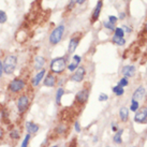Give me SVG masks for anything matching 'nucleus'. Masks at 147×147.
Here are the masks:
<instances>
[{"instance_id": "nucleus-23", "label": "nucleus", "mask_w": 147, "mask_h": 147, "mask_svg": "<svg viewBox=\"0 0 147 147\" xmlns=\"http://www.w3.org/2000/svg\"><path fill=\"white\" fill-rule=\"evenodd\" d=\"M113 92L116 93V96H122L124 92H125V90H124V88L120 87V86H115L113 88Z\"/></svg>"}, {"instance_id": "nucleus-18", "label": "nucleus", "mask_w": 147, "mask_h": 147, "mask_svg": "<svg viewBox=\"0 0 147 147\" xmlns=\"http://www.w3.org/2000/svg\"><path fill=\"white\" fill-rule=\"evenodd\" d=\"M119 116H120V119L126 122L128 120V117H129V110L127 108H121L120 111H119Z\"/></svg>"}, {"instance_id": "nucleus-29", "label": "nucleus", "mask_w": 147, "mask_h": 147, "mask_svg": "<svg viewBox=\"0 0 147 147\" xmlns=\"http://www.w3.org/2000/svg\"><path fill=\"white\" fill-rule=\"evenodd\" d=\"M1 117H2V119L4 120V122H8V120H9V113L3 110V111L1 112Z\"/></svg>"}, {"instance_id": "nucleus-27", "label": "nucleus", "mask_w": 147, "mask_h": 147, "mask_svg": "<svg viewBox=\"0 0 147 147\" xmlns=\"http://www.w3.org/2000/svg\"><path fill=\"white\" fill-rule=\"evenodd\" d=\"M138 109V101H134L132 100V103H131V106H130V110L132 112H136Z\"/></svg>"}, {"instance_id": "nucleus-43", "label": "nucleus", "mask_w": 147, "mask_h": 147, "mask_svg": "<svg viewBox=\"0 0 147 147\" xmlns=\"http://www.w3.org/2000/svg\"><path fill=\"white\" fill-rule=\"evenodd\" d=\"M146 29H147V25H146Z\"/></svg>"}, {"instance_id": "nucleus-8", "label": "nucleus", "mask_w": 147, "mask_h": 147, "mask_svg": "<svg viewBox=\"0 0 147 147\" xmlns=\"http://www.w3.org/2000/svg\"><path fill=\"white\" fill-rule=\"evenodd\" d=\"M45 73H46V70L45 69H42L41 70L38 74L31 79V85L34 86V87H37L40 83H41V81L43 79V77H44V75H45Z\"/></svg>"}, {"instance_id": "nucleus-19", "label": "nucleus", "mask_w": 147, "mask_h": 147, "mask_svg": "<svg viewBox=\"0 0 147 147\" xmlns=\"http://www.w3.org/2000/svg\"><path fill=\"white\" fill-rule=\"evenodd\" d=\"M64 93V89L62 87L57 89V92H56V103L57 104H60V101H61V98Z\"/></svg>"}, {"instance_id": "nucleus-15", "label": "nucleus", "mask_w": 147, "mask_h": 147, "mask_svg": "<svg viewBox=\"0 0 147 147\" xmlns=\"http://www.w3.org/2000/svg\"><path fill=\"white\" fill-rule=\"evenodd\" d=\"M56 84V77L52 74H48L45 78H44V82H43V85L46 86V87H54Z\"/></svg>"}, {"instance_id": "nucleus-11", "label": "nucleus", "mask_w": 147, "mask_h": 147, "mask_svg": "<svg viewBox=\"0 0 147 147\" xmlns=\"http://www.w3.org/2000/svg\"><path fill=\"white\" fill-rule=\"evenodd\" d=\"M101 9H102V0H99L93 10V13H92V16H91V22H96L98 18H99V15H100V12H101Z\"/></svg>"}, {"instance_id": "nucleus-10", "label": "nucleus", "mask_w": 147, "mask_h": 147, "mask_svg": "<svg viewBox=\"0 0 147 147\" xmlns=\"http://www.w3.org/2000/svg\"><path fill=\"white\" fill-rule=\"evenodd\" d=\"M147 119V109L144 108L141 110V112H138L135 114L134 116V120L136 122H144Z\"/></svg>"}, {"instance_id": "nucleus-12", "label": "nucleus", "mask_w": 147, "mask_h": 147, "mask_svg": "<svg viewBox=\"0 0 147 147\" xmlns=\"http://www.w3.org/2000/svg\"><path fill=\"white\" fill-rule=\"evenodd\" d=\"M122 74L125 75V77H132L135 74V67L134 66H126L122 69Z\"/></svg>"}, {"instance_id": "nucleus-22", "label": "nucleus", "mask_w": 147, "mask_h": 147, "mask_svg": "<svg viewBox=\"0 0 147 147\" xmlns=\"http://www.w3.org/2000/svg\"><path fill=\"white\" fill-rule=\"evenodd\" d=\"M19 132L17 131L16 129H14V130H12V131L10 132V137L12 138V140H15V141H18L19 140Z\"/></svg>"}, {"instance_id": "nucleus-31", "label": "nucleus", "mask_w": 147, "mask_h": 147, "mask_svg": "<svg viewBox=\"0 0 147 147\" xmlns=\"http://www.w3.org/2000/svg\"><path fill=\"white\" fill-rule=\"evenodd\" d=\"M108 99H109V97H108V95H105V93H101L99 96V101H106Z\"/></svg>"}, {"instance_id": "nucleus-9", "label": "nucleus", "mask_w": 147, "mask_h": 147, "mask_svg": "<svg viewBox=\"0 0 147 147\" xmlns=\"http://www.w3.org/2000/svg\"><path fill=\"white\" fill-rule=\"evenodd\" d=\"M39 126L37 124H35L34 121H27L26 122V130H27V133L29 134H36L39 131Z\"/></svg>"}, {"instance_id": "nucleus-14", "label": "nucleus", "mask_w": 147, "mask_h": 147, "mask_svg": "<svg viewBox=\"0 0 147 147\" xmlns=\"http://www.w3.org/2000/svg\"><path fill=\"white\" fill-rule=\"evenodd\" d=\"M81 56H78V55H74L73 56V60H72V62L69 64V71H74V70H76L77 68H78V63L81 62Z\"/></svg>"}, {"instance_id": "nucleus-13", "label": "nucleus", "mask_w": 147, "mask_h": 147, "mask_svg": "<svg viewBox=\"0 0 147 147\" xmlns=\"http://www.w3.org/2000/svg\"><path fill=\"white\" fill-rule=\"evenodd\" d=\"M144 95H145V88H144L143 86H140V87H138L136 90L134 91V93H133V96H132V100H134V101L141 100L142 98L144 97Z\"/></svg>"}, {"instance_id": "nucleus-16", "label": "nucleus", "mask_w": 147, "mask_h": 147, "mask_svg": "<svg viewBox=\"0 0 147 147\" xmlns=\"http://www.w3.org/2000/svg\"><path fill=\"white\" fill-rule=\"evenodd\" d=\"M44 64H45V58H43L42 56H38V57H36V58H35L34 66H35L36 70H41L43 68Z\"/></svg>"}, {"instance_id": "nucleus-38", "label": "nucleus", "mask_w": 147, "mask_h": 147, "mask_svg": "<svg viewBox=\"0 0 147 147\" xmlns=\"http://www.w3.org/2000/svg\"><path fill=\"white\" fill-rule=\"evenodd\" d=\"M121 28H122V30L126 31V32H131V29H130L129 27H127V26H122Z\"/></svg>"}, {"instance_id": "nucleus-42", "label": "nucleus", "mask_w": 147, "mask_h": 147, "mask_svg": "<svg viewBox=\"0 0 147 147\" xmlns=\"http://www.w3.org/2000/svg\"><path fill=\"white\" fill-rule=\"evenodd\" d=\"M51 147H58V145H54V146H51Z\"/></svg>"}, {"instance_id": "nucleus-34", "label": "nucleus", "mask_w": 147, "mask_h": 147, "mask_svg": "<svg viewBox=\"0 0 147 147\" xmlns=\"http://www.w3.org/2000/svg\"><path fill=\"white\" fill-rule=\"evenodd\" d=\"M74 128H75V131H76L77 133H79V132H81V125H79V122H78V121H76V122H75Z\"/></svg>"}, {"instance_id": "nucleus-35", "label": "nucleus", "mask_w": 147, "mask_h": 147, "mask_svg": "<svg viewBox=\"0 0 147 147\" xmlns=\"http://www.w3.org/2000/svg\"><path fill=\"white\" fill-rule=\"evenodd\" d=\"M2 74H3V62L0 60V77L2 76Z\"/></svg>"}, {"instance_id": "nucleus-39", "label": "nucleus", "mask_w": 147, "mask_h": 147, "mask_svg": "<svg viewBox=\"0 0 147 147\" xmlns=\"http://www.w3.org/2000/svg\"><path fill=\"white\" fill-rule=\"evenodd\" d=\"M85 1H86V0H77V2H76V3H77V4H83Z\"/></svg>"}, {"instance_id": "nucleus-28", "label": "nucleus", "mask_w": 147, "mask_h": 147, "mask_svg": "<svg viewBox=\"0 0 147 147\" xmlns=\"http://www.w3.org/2000/svg\"><path fill=\"white\" fill-rule=\"evenodd\" d=\"M6 14H5V12H3V11H1L0 10V23L1 24H3V23H5L6 22Z\"/></svg>"}, {"instance_id": "nucleus-32", "label": "nucleus", "mask_w": 147, "mask_h": 147, "mask_svg": "<svg viewBox=\"0 0 147 147\" xmlns=\"http://www.w3.org/2000/svg\"><path fill=\"white\" fill-rule=\"evenodd\" d=\"M109 22L112 23V24H115L117 22V17L116 16H114V15H110L109 16Z\"/></svg>"}, {"instance_id": "nucleus-30", "label": "nucleus", "mask_w": 147, "mask_h": 147, "mask_svg": "<svg viewBox=\"0 0 147 147\" xmlns=\"http://www.w3.org/2000/svg\"><path fill=\"white\" fill-rule=\"evenodd\" d=\"M104 26L106 27L108 29H110V30H115V26H114V24H112L110 22H104Z\"/></svg>"}, {"instance_id": "nucleus-24", "label": "nucleus", "mask_w": 147, "mask_h": 147, "mask_svg": "<svg viewBox=\"0 0 147 147\" xmlns=\"http://www.w3.org/2000/svg\"><path fill=\"white\" fill-rule=\"evenodd\" d=\"M115 36H116V37H119V38H124V36H125V31L122 30L121 27H117V28H115Z\"/></svg>"}, {"instance_id": "nucleus-3", "label": "nucleus", "mask_w": 147, "mask_h": 147, "mask_svg": "<svg viewBox=\"0 0 147 147\" xmlns=\"http://www.w3.org/2000/svg\"><path fill=\"white\" fill-rule=\"evenodd\" d=\"M26 87V82L22 78H14L9 84V90L13 93L21 92L24 88Z\"/></svg>"}, {"instance_id": "nucleus-7", "label": "nucleus", "mask_w": 147, "mask_h": 147, "mask_svg": "<svg viewBox=\"0 0 147 147\" xmlns=\"http://www.w3.org/2000/svg\"><path fill=\"white\" fill-rule=\"evenodd\" d=\"M75 100L81 103V104H84L86 103V101L88 100V91L86 89H83V90H81L76 93V97H75Z\"/></svg>"}, {"instance_id": "nucleus-37", "label": "nucleus", "mask_w": 147, "mask_h": 147, "mask_svg": "<svg viewBox=\"0 0 147 147\" xmlns=\"http://www.w3.org/2000/svg\"><path fill=\"white\" fill-rule=\"evenodd\" d=\"M63 129H64V128H63L62 126L58 127V128H57V133H63V131H64Z\"/></svg>"}, {"instance_id": "nucleus-40", "label": "nucleus", "mask_w": 147, "mask_h": 147, "mask_svg": "<svg viewBox=\"0 0 147 147\" xmlns=\"http://www.w3.org/2000/svg\"><path fill=\"white\" fill-rule=\"evenodd\" d=\"M124 17H125V13H120L119 18H120V19H124Z\"/></svg>"}, {"instance_id": "nucleus-33", "label": "nucleus", "mask_w": 147, "mask_h": 147, "mask_svg": "<svg viewBox=\"0 0 147 147\" xmlns=\"http://www.w3.org/2000/svg\"><path fill=\"white\" fill-rule=\"evenodd\" d=\"M76 2H77V0H70V3L68 4V10H71Z\"/></svg>"}, {"instance_id": "nucleus-20", "label": "nucleus", "mask_w": 147, "mask_h": 147, "mask_svg": "<svg viewBox=\"0 0 147 147\" xmlns=\"http://www.w3.org/2000/svg\"><path fill=\"white\" fill-rule=\"evenodd\" d=\"M122 132H124V130H119V131H117L116 132V134L114 135V137H113V141H114V143H116V144H120L121 142H122V140H121V134H122Z\"/></svg>"}, {"instance_id": "nucleus-21", "label": "nucleus", "mask_w": 147, "mask_h": 147, "mask_svg": "<svg viewBox=\"0 0 147 147\" xmlns=\"http://www.w3.org/2000/svg\"><path fill=\"white\" fill-rule=\"evenodd\" d=\"M112 41L115 44H117V45H119V46H121V45H124L125 43H126V40L124 39V38H119V37H116V36H114L113 37V39H112Z\"/></svg>"}, {"instance_id": "nucleus-2", "label": "nucleus", "mask_w": 147, "mask_h": 147, "mask_svg": "<svg viewBox=\"0 0 147 147\" xmlns=\"http://www.w3.org/2000/svg\"><path fill=\"white\" fill-rule=\"evenodd\" d=\"M67 67L66 63V59L64 58H56L51 62V70L53 73H56V74H60L64 71Z\"/></svg>"}, {"instance_id": "nucleus-1", "label": "nucleus", "mask_w": 147, "mask_h": 147, "mask_svg": "<svg viewBox=\"0 0 147 147\" xmlns=\"http://www.w3.org/2000/svg\"><path fill=\"white\" fill-rule=\"evenodd\" d=\"M16 66H17V58L14 55H9L5 57L3 60V73L5 74H12L15 71Z\"/></svg>"}, {"instance_id": "nucleus-36", "label": "nucleus", "mask_w": 147, "mask_h": 147, "mask_svg": "<svg viewBox=\"0 0 147 147\" xmlns=\"http://www.w3.org/2000/svg\"><path fill=\"white\" fill-rule=\"evenodd\" d=\"M3 137H4V130L2 128H0V141H1Z\"/></svg>"}, {"instance_id": "nucleus-5", "label": "nucleus", "mask_w": 147, "mask_h": 147, "mask_svg": "<svg viewBox=\"0 0 147 147\" xmlns=\"http://www.w3.org/2000/svg\"><path fill=\"white\" fill-rule=\"evenodd\" d=\"M29 104H30L29 97L27 95H21L17 100V111L21 114H24L28 110Z\"/></svg>"}, {"instance_id": "nucleus-41", "label": "nucleus", "mask_w": 147, "mask_h": 147, "mask_svg": "<svg viewBox=\"0 0 147 147\" xmlns=\"http://www.w3.org/2000/svg\"><path fill=\"white\" fill-rule=\"evenodd\" d=\"M112 131L116 132V131H117V127H116V126H113V127H112Z\"/></svg>"}, {"instance_id": "nucleus-25", "label": "nucleus", "mask_w": 147, "mask_h": 147, "mask_svg": "<svg viewBox=\"0 0 147 147\" xmlns=\"http://www.w3.org/2000/svg\"><path fill=\"white\" fill-rule=\"evenodd\" d=\"M30 136H31V134H29V133L26 134V136H25V138H24V141H23L21 147H28V144H29V141H30Z\"/></svg>"}, {"instance_id": "nucleus-6", "label": "nucleus", "mask_w": 147, "mask_h": 147, "mask_svg": "<svg viewBox=\"0 0 147 147\" xmlns=\"http://www.w3.org/2000/svg\"><path fill=\"white\" fill-rule=\"evenodd\" d=\"M85 73H86V71H85V69H84L83 67H78V68L76 69V71L74 72V74L72 75L71 79H72L73 82H77V83H79V82H82V81L84 79Z\"/></svg>"}, {"instance_id": "nucleus-26", "label": "nucleus", "mask_w": 147, "mask_h": 147, "mask_svg": "<svg viewBox=\"0 0 147 147\" xmlns=\"http://www.w3.org/2000/svg\"><path fill=\"white\" fill-rule=\"evenodd\" d=\"M129 84V82H128V78L127 77H124V78H120V81H119V84H118V86H120V87H126L127 85Z\"/></svg>"}, {"instance_id": "nucleus-17", "label": "nucleus", "mask_w": 147, "mask_h": 147, "mask_svg": "<svg viewBox=\"0 0 147 147\" xmlns=\"http://www.w3.org/2000/svg\"><path fill=\"white\" fill-rule=\"evenodd\" d=\"M78 42H79V40L77 38H72L70 40V42H69V47H68V50H69V53H74V51L76 50V47L78 45Z\"/></svg>"}, {"instance_id": "nucleus-4", "label": "nucleus", "mask_w": 147, "mask_h": 147, "mask_svg": "<svg viewBox=\"0 0 147 147\" xmlns=\"http://www.w3.org/2000/svg\"><path fill=\"white\" fill-rule=\"evenodd\" d=\"M63 32H64V26L63 25H60L56 29H54L53 32L51 34V36H50V43L52 45H56L57 43H59L60 40L62 39Z\"/></svg>"}]
</instances>
